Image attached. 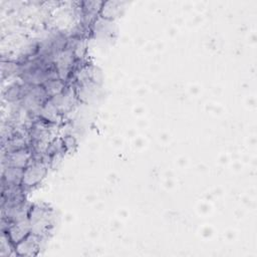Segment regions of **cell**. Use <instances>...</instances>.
Masks as SVG:
<instances>
[{
    "instance_id": "1",
    "label": "cell",
    "mask_w": 257,
    "mask_h": 257,
    "mask_svg": "<svg viewBox=\"0 0 257 257\" xmlns=\"http://www.w3.org/2000/svg\"><path fill=\"white\" fill-rule=\"evenodd\" d=\"M29 223L31 226V233L44 238L52 226L51 210L41 207L40 205H32L29 212Z\"/></svg>"
},
{
    "instance_id": "2",
    "label": "cell",
    "mask_w": 257,
    "mask_h": 257,
    "mask_svg": "<svg viewBox=\"0 0 257 257\" xmlns=\"http://www.w3.org/2000/svg\"><path fill=\"white\" fill-rule=\"evenodd\" d=\"M49 163L43 160H31L30 164L24 169L21 186L26 191L32 186L37 185L47 173Z\"/></svg>"
},
{
    "instance_id": "3",
    "label": "cell",
    "mask_w": 257,
    "mask_h": 257,
    "mask_svg": "<svg viewBox=\"0 0 257 257\" xmlns=\"http://www.w3.org/2000/svg\"><path fill=\"white\" fill-rule=\"evenodd\" d=\"M43 237L30 233L26 238L15 245V254L18 256H33L40 249V241Z\"/></svg>"
},
{
    "instance_id": "4",
    "label": "cell",
    "mask_w": 257,
    "mask_h": 257,
    "mask_svg": "<svg viewBox=\"0 0 257 257\" xmlns=\"http://www.w3.org/2000/svg\"><path fill=\"white\" fill-rule=\"evenodd\" d=\"M24 169L16 167H3L1 185H21Z\"/></svg>"
}]
</instances>
